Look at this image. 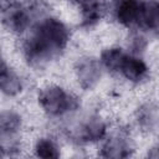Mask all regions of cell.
Listing matches in <instances>:
<instances>
[{
	"label": "cell",
	"mask_w": 159,
	"mask_h": 159,
	"mask_svg": "<svg viewBox=\"0 0 159 159\" xmlns=\"http://www.w3.org/2000/svg\"><path fill=\"white\" fill-rule=\"evenodd\" d=\"M72 39L70 22L52 10L37 19L24 36L15 40V45L25 67L42 73L66 55Z\"/></svg>",
	"instance_id": "obj_1"
},
{
	"label": "cell",
	"mask_w": 159,
	"mask_h": 159,
	"mask_svg": "<svg viewBox=\"0 0 159 159\" xmlns=\"http://www.w3.org/2000/svg\"><path fill=\"white\" fill-rule=\"evenodd\" d=\"M34 103L48 122H60L83 107L81 96L60 81H45L34 92Z\"/></svg>",
	"instance_id": "obj_2"
},
{
	"label": "cell",
	"mask_w": 159,
	"mask_h": 159,
	"mask_svg": "<svg viewBox=\"0 0 159 159\" xmlns=\"http://www.w3.org/2000/svg\"><path fill=\"white\" fill-rule=\"evenodd\" d=\"M52 11L51 4L42 1L0 2V29L14 40L24 36L37 19Z\"/></svg>",
	"instance_id": "obj_3"
},
{
	"label": "cell",
	"mask_w": 159,
	"mask_h": 159,
	"mask_svg": "<svg viewBox=\"0 0 159 159\" xmlns=\"http://www.w3.org/2000/svg\"><path fill=\"white\" fill-rule=\"evenodd\" d=\"M96 148L97 159H135L138 145L134 132L127 125H111Z\"/></svg>",
	"instance_id": "obj_4"
},
{
	"label": "cell",
	"mask_w": 159,
	"mask_h": 159,
	"mask_svg": "<svg viewBox=\"0 0 159 159\" xmlns=\"http://www.w3.org/2000/svg\"><path fill=\"white\" fill-rule=\"evenodd\" d=\"M72 81L78 91L83 93L93 92L99 87L106 73L93 53H81L71 63Z\"/></svg>",
	"instance_id": "obj_5"
},
{
	"label": "cell",
	"mask_w": 159,
	"mask_h": 159,
	"mask_svg": "<svg viewBox=\"0 0 159 159\" xmlns=\"http://www.w3.org/2000/svg\"><path fill=\"white\" fill-rule=\"evenodd\" d=\"M153 65L144 56L125 53L117 73V80H122L133 88L150 86L153 78Z\"/></svg>",
	"instance_id": "obj_6"
},
{
	"label": "cell",
	"mask_w": 159,
	"mask_h": 159,
	"mask_svg": "<svg viewBox=\"0 0 159 159\" xmlns=\"http://www.w3.org/2000/svg\"><path fill=\"white\" fill-rule=\"evenodd\" d=\"M159 124V107L157 97L148 94L139 101L132 112V125L142 135L155 137Z\"/></svg>",
	"instance_id": "obj_7"
},
{
	"label": "cell",
	"mask_w": 159,
	"mask_h": 159,
	"mask_svg": "<svg viewBox=\"0 0 159 159\" xmlns=\"http://www.w3.org/2000/svg\"><path fill=\"white\" fill-rule=\"evenodd\" d=\"M78 27L86 31L97 29L108 19L111 2L104 1H78L72 2Z\"/></svg>",
	"instance_id": "obj_8"
},
{
	"label": "cell",
	"mask_w": 159,
	"mask_h": 159,
	"mask_svg": "<svg viewBox=\"0 0 159 159\" xmlns=\"http://www.w3.org/2000/svg\"><path fill=\"white\" fill-rule=\"evenodd\" d=\"M140 10L142 1L138 0L113 1L109 6L108 19L122 31L137 29L140 17Z\"/></svg>",
	"instance_id": "obj_9"
},
{
	"label": "cell",
	"mask_w": 159,
	"mask_h": 159,
	"mask_svg": "<svg viewBox=\"0 0 159 159\" xmlns=\"http://www.w3.org/2000/svg\"><path fill=\"white\" fill-rule=\"evenodd\" d=\"M31 159H65L62 139L51 130L41 132L30 140Z\"/></svg>",
	"instance_id": "obj_10"
},
{
	"label": "cell",
	"mask_w": 159,
	"mask_h": 159,
	"mask_svg": "<svg viewBox=\"0 0 159 159\" xmlns=\"http://www.w3.org/2000/svg\"><path fill=\"white\" fill-rule=\"evenodd\" d=\"M29 86L27 75L12 66L9 72L0 77V97L9 101L20 99L29 92Z\"/></svg>",
	"instance_id": "obj_11"
},
{
	"label": "cell",
	"mask_w": 159,
	"mask_h": 159,
	"mask_svg": "<svg viewBox=\"0 0 159 159\" xmlns=\"http://www.w3.org/2000/svg\"><path fill=\"white\" fill-rule=\"evenodd\" d=\"M27 125L26 114L17 107H0V138L25 134Z\"/></svg>",
	"instance_id": "obj_12"
},
{
	"label": "cell",
	"mask_w": 159,
	"mask_h": 159,
	"mask_svg": "<svg viewBox=\"0 0 159 159\" xmlns=\"http://www.w3.org/2000/svg\"><path fill=\"white\" fill-rule=\"evenodd\" d=\"M137 29L157 39L159 32V2L158 1H142L140 17H139Z\"/></svg>",
	"instance_id": "obj_13"
},
{
	"label": "cell",
	"mask_w": 159,
	"mask_h": 159,
	"mask_svg": "<svg viewBox=\"0 0 159 159\" xmlns=\"http://www.w3.org/2000/svg\"><path fill=\"white\" fill-rule=\"evenodd\" d=\"M142 159H159L158 144H157V140L155 139H153L152 142H149L148 147L145 148V150L143 153V158Z\"/></svg>",
	"instance_id": "obj_14"
},
{
	"label": "cell",
	"mask_w": 159,
	"mask_h": 159,
	"mask_svg": "<svg viewBox=\"0 0 159 159\" xmlns=\"http://www.w3.org/2000/svg\"><path fill=\"white\" fill-rule=\"evenodd\" d=\"M12 65L9 60V56L5 53V51L2 48H0V77L4 76L6 72H9L11 70Z\"/></svg>",
	"instance_id": "obj_15"
},
{
	"label": "cell",
	"mask_w": 159,
	"mask_h": 159,
	"mask_svg": "<svg viewBox=\"0 0 159 159\" xmlns=\"http://www.w3.org/2000/svg\"><path fill=\"white\" fill-rule=\"evenodd\" d=\"M0 159H7V157H6V154H5V152H4V149L0 147Z\"/></svg>",
	"instance_id": "obj_16"
}]
</instances>
